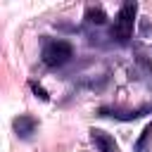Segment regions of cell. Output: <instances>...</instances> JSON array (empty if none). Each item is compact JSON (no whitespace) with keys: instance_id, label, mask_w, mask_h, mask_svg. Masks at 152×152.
Returning a JSON list of instances; mask_svg holds the SVG:
<instances>
[{"instance_id":"1","label":"cell","mask_w":152,"mask_h":152,"mask_svg":"<svg viewBox=\"0 0 152 152\" xmlns=\"http://www.w3.org/2000/svg\"><path fill=\"white\" fill-rule=\"evenodd\" d=\"M135 12H138V2L135 0H128L121 5L116 19H114V26H112V36L119 40V43H128V38L133 36V24H135Z\"/></svg>"},{"instance_id":"2","label":"cell","mask_w":152,"mask_h":152,"mask_svg":"<svg viewBox=\"0 0 152 152\" xmlns=\"http://www.w3.org/2000/svg\"><path fill=\"white\" fill-rule=\"evenodd\" d=\"M71 55H74V48L66 40H48L43 48V62L48 66H62L71 59Z\"/></svg>"},{"instance_id":"3","label":"cell","mask_w":152,"mask_h":152,"mask_svg":"<svg viewBox=\"0 0 152 152\" xmlns=\"http://www.w3.org/2000/svg\"><path fill=\"white\" fill-rule=\"evenodd\" d=\"M152 107L147 104V107H140V109H121V107H102L100 109V116H114V119H119V121H133V119H138V116H142L145 112H150Z\"/></svg>"},{"instance_id":"4","label":"cell","mask_w":152,"mask_h":152,"mask_svg":"<svg viewBox=\"0 0 152 152\" xmlns=\"http://www.w3.org/2000/svg\"><path fill=\"white\" fill-rule=\"evenodd\" d=\"M90 140L95 145V152H119L114 135H109V133H104L100 128H93L90 131Z\"/></svg>"},{"instance_id":"5","label":"cell","mask_w":152,"mask_h":152,"mask_svg":"<svg viewBox=\"0 0 152 152\" xmlns=\"http://www.w3.org/2000/svg\"><path fill=\"white\" fill-rule=\"evenodd\" d=\"M12 126H14V131H17V135H19V138H28V135L36 131L38 121H36L33 116H26V114H21V116H17V119L12 121Z\"/></svg>"},{"instance_id":"6","label":"cell","mask_w":152,"mask_h":152,"mask_svg":"<svg viewBox=\"0 0 152 152\" xmlns=\"http://www.w3.org/2000/svg\"><path fill=\"white\" fill-rule=\"evenodd\" d=\"M86 21L102 26V24L107 21V12H104L100 5H90V7H86Z\"/></svg>"},{"instance_id":"7","label":"cell","mask_w":152,"mask_h":152,"mask_svg":"<svg viewBox=\"0 0 152 152\" xmlns=\"http://www.w3.org/2000/svg\"><path fill=\"white\" fill-rule=\"evenodd\" d=\"M150 140H152V121L142 128V133H140V138L135 140V145H133V152H147V145H150Z\"/></svg>"},{"instance_id":"8","label":"cell","mask_w":152,"mask_h":152,"mask_svg":"<svg viewBox=\"0 0 152 152\" xmlns=\"http://www.w3.org/2000/svg\"><path fill=\"white\" fill-rule=\"evenodd\" d=\"M28 86H31V90L36 93V97H40V100H50V95H48V90H45L43 86H38L36 81H28Z\"/></svg>"},{"instance_id":"9","label":"cell","mask_w":152,"mask_h":152,"mask_svg":"<svg viewBox=\"0 0 152 152\" xmlns=\"http://www.w3.org/2000/svg\"><path fill=\"white\" fill-rule=\"evenodd\" d=\"M150 28H152V24H147V21H142V33H147Z\"/></svg>"}]
</instances>
